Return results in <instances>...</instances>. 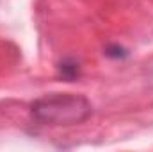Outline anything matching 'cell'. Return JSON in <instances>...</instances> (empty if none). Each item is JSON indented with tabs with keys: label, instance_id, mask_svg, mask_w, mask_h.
Returning a JSON list of instances; mask_svg holds the SVG:
<instances>
[{
	"label": "cell",
	"instance_id": "1",
	"mask_svg": "<svg viewBox=\"0 0 153 152\" xmlns=\"http://www.w3.org/2000/svg\"><path fill=\"white\" fill-rule=\"evenodd\" d=\"M30 114L43 125L71 127L84 123L93 114V104L84 95L50 93L30 104Z\"/></svg>",
	"mask_w": 153,
	"mask_h": 152
},
{
	"label": "cell",
	"instance_id": "2",
	"mask_svg": "<svg viewBox=\"0 0 153 152\" xmlns=\"http://www.w3.org/2000/svg\"><path fill=\"white\" fill-rule=\"evenodd\" d=\"M57 77L66 81V82H73L78 81L82 75V68H80V63L76 61L75 57H64L57 63Z\"/></svg>",
	"mask_w": 153,
	"mask_h": 152
},
{
	"label": "cell",
	"instance_id": "3",
	"mask_svg": "<svg viewBox=\"0 0 153 152\" xmlns=\"http://www.w3.org/2000/svg\"><path fill=\"white\" fill-rule=\"evenodd\" d=\"M103 54L107 57H111V59H125L128 56V50L123 48V47H119V45H109Z\"/></svg>",
	"mask_w": 153,
	"mask_h": 152
}]
</instances>
